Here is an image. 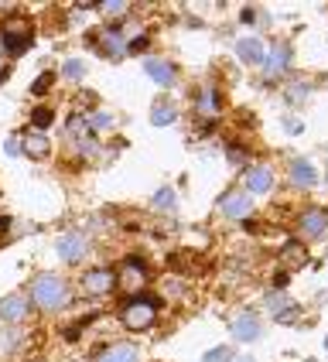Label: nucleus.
Instances as JSON below:
<instances>
[{
	"mask_svg": "<svg viewBox=\"0 0 328 362\" xmlns=\"http://www.w3.org/2000/svg\"><path fill=\"white\" fill-rule=\"evenodd\" d=\"M298 226H301V233H305L308 240H322V236L328 233V216H325V209H308V212H301Z\"/></svg>",
	"mask_w": 328,
	"mask_h": 362,
	"instance_id": "7",
	"label": "nucleus"
},
{
	"mask_svg": "<svg viewBox=\"0 0 328 362\" xmlns=\"http://www.w3.org/2000/svg\"><path fill=\"white\" fill-rule=\"evenodd\" d=\"M31 315V301L24 298V294H7V298H0V322L4 325H18L24 322Z\"/></svg>",
	"mask_w": 328,
	"mask_h": 362,
	"instance_id": "5",
	"label": "nucleus"
},
{
	"mask_svg": "<svg viewBox=\"0 0 328 362\" xmlns=\"http://www.w3.org/2000/svg\"><path fill=\"white\" fill-rule=\"evenodd\" d=\"M113 277H117V287H120V291L137 294L144 284H147V270H144V263H137L134 257H130V260H123L120 274H113Z\"/></svg>",
	"mask_w": 328,
	"mask_h": 362,
	"instance_id": "4",
	"label": "nucleus"
},
{
	"mask_svg": "<svg viewBox=\"0 0 328 362\" xmlns=\"http://www.w3.org/2000/svg\"><path fill=\"white\" fill-rule=\"evenodd\" d=\"M20 147H24V154H28V158H35V161H41V158H48V151H52V144H48V137H45V134H38V130L24 134V141H20Z\"/></svg>",
	"mask_w": 328,
	"mask_h": 362,
	"instance_id": "13",
	"label": "nucleus"
},
{
	"mask_svg": "<svg viewBox=\"0 0 328 362\" xmlns=\"http://www.w3.org/2000/svg\"><path fill=\"white\" fill-rule=\"evenodd\" d=\"M31 123L38 127V134H41V130H45V127L52 123V110H48V106H38V110L31 113Z\"/></svg>",
	"mask_w": 328,
	"mask_h": 362,
	"instance_id": "25",
	"label": "nucleus"
},
{
	"mask_svg": "<svg viewBox=\"0 0 328 362\" xmlns=\"http://www.w3.org/2000/svg\"><path fill=\"white\" fill-rule=\"evenodd\" d=\"M147 48V38H134V41H127V52H144Z\"/></svg>",
	"mask_w": 328,
	"mask_h": 362,
	"instance_id": "31",
	"label": "nucleus"
},
{
	"mask_svg": "<svg viewBox=\"0 0 328 362\" xmlns=\"http://www.w3.org/2000/svg\"><path fill=\"white\" fill-rule=\"evenodd\" d=\"M298 318H301V308H298V304H291V308H287V311H284V315H281V318H277V322L291 325V322H298Z\"/></svg>",
	"mask_w": 328,
	"mask_h": 362,
	"instance_id": "29",
	"label": "nucleus"
},
{
	"mask_svg": "<svg viewBox=\"0 0 328 362\" xmlns=\"http://www.w3.org/2000/svg\"><path fill=\"white\" fill-rule=\"evenodd\" d=\"M158 318V304L151 301V298H141V301H130L123 304L120 311V322L130 328V332H144V328H151Z\"/></svg>",
	"mask_w": 328,
	"mask_h": 362,
	"instance_id": "2",
	"label": "nucleus"
},
{
	"mask_svg": "<svg viewBox=\"0 0 328 362\" xmlns=\"http://www.w3.org/2000/svg\"><path fill=\"white\" fill-rule=\"evenodd\" d=\"M175 120H178L175 103H171V100H158V103H154V110H151V123H154V127H171Z\"/></svg>",
	"mask_w": 328,
	"mask_h": 362,
	"instance_id": "17",
	"label": "nucleus"
},
{
	"mask_svg": "<svg viewBox=\"0 0 328 362\" xmlns=\"http://www.w3.org/2000/svg\"><path fill=\"white\" fill-rule=\"evenodd\" d=\"M229 349H212V352H205V359L202 362H229Z\"/></svg>",
	"mask_w": 328,
	"mask_h": 362,
	"instance_id": "27",
	"label": "nucleus"
},
{
	"mask_svg": "<svg viewBox=\"0 0 328 362\" xmlns=\"http://www.w3.org/2000/svg\"><path fill=\"white\" fill-rule=\"evenodd\" d=\"M100 48L110 55V59H123V55H127V41H123V35L120 31H113V28L100 35Z\"/></svg>",
	"mask_w": 328,
	"mask_h": 362,
	"instance_id": "15",
	"label": "nucleus"
},
{
	"mask_svg": "<svg viewBox=\"0 0 328 362\" xmlns=\"http://www.w3.org/2000/svg\"><path fill=\"white\" fill-rule=\"evenodd\" d=\"M18 345V335H0V349H14Z\"/></svg>",
	"mask_w": 328,
	"mask_h": 362,
	"instance_id": "33",
	"label": "nucleus"
},
{
	"mask_svg": "<svg viewBox=\"0 0 328 362\" xmlns=\"http://www.w3.org/2000/svg\"><path fill=\"white\" fill-rule=\"evenodd\" d=\"M52 79H55V76H52V72H45V76H41V79L31 86V93H35V96H41V93H45V89L52 86Z\"/></svg>",
	"mask_w": 328,
	"mask_h": 362,
	"instance_id": "28",
	"label": "nucleus"
},
{
	"mask_svg": "<svg viewBox=\"0 0 328 362\" xmlns=\"http://www.w3.org/2000/svg\"><path fill=\"white\" fill-rule=\"evenodd\" d=\"M291 181H294L298 188H315L318 175H315V168H311L308 161H294L291 164Z\"/></svg>",
	"mask_w": 328,
	"mask_h": 362,
	"instance_id": "19",
	"label": "nucleus"
},
{
	"mask_svg": "<svg viewBox=\"0 0 328 362\" xmlns=\"http://www.w3.org/2000/svg\"><path fill=\"white\" fill-rule=\"evenodd\" d=\"M31 301L38 304L41 311H59L62 304L69 301V287L59 274H38L31 281Z\"/></svg>",
	"mask_w": 328,
	"mask_h": 362,
	"instance_id": "1",
	"label": "nucleus"
},
{
	"mask_svg": "<svg viewBox=\"0 0 328 362\" xmlns=\"http://www.w3.org/2000/svg\"><path fill=\"white\" fill-rule=\"evenodd\" d=\"M233 335H236L240 342H253V339L260 335V318L250 315V311L236 315V318H233Z\"/></svg>",
	"mask_w": 328,
	"mask_h": 362,
	"instance_id": "11",
	"label": "nucleus"
},
{
	"mask_svg": "<svg viewBox=\"0 0 328 362\" xmlns=\"http://www.w3.org/2000/svg\"><path fill=\"white\" fill-rule=\"evenodd\" d=\"M0 41L11 55H20L28 45H31V21L28 18H7L0 28Z\"/></svg>",
	"mask_w": 328,
	"mask_h": 362,
	"instance_id": "3",
	"label": "nucleus"
},
{
	"mask_svg": "<svg viewBox=\"0 0 328 362\" xmlns=\"http://www.w3.org/2000/svg\"><path fill=\"white\" fill-rule=\"evenodd\" d=\"M243 362H253V359H243Z\"/></svg>",
	"mask_w": 328,
	"mask_h": 362,
	"instance_id": "37",
	"label": "nucleus"
},
{
	"mask_svg": "<svg viewBox=\"0 0 328 362\" xmlns=\"http://www.w3.org/2000/svg\"><path fill=\"white\" fill-rule=\"evenodd\" d=\"M199 110H202L205 117H216V113H219V96H216L212 89H205L202 96H199Z\"/></svg>",
	"mask_w": 328,
	"mask_h": 362,
	"instance_id": "22",
	"label": "nucleus"
},
{
	"mask_svg": "<svg viewBox=\"0 0 328 362\" xmlns=\"http://www.w3.org/2000/svg\"><path fill=\"white\" fill-rule=\"evenodd\" d=\"M287 62H291V48L284 41H277V45H270V52L264 55V72L270 79H277V76H284Z\"/></svg>",
	"mask_w": 328,
	"mask_h": 362,
	"instance_id": "8",
	"label": "nucleus"
},
{
	"mask_svg": "<svg viewBox=\"0 0 328 362\" xmlns=\"http://www.w3.org/2000/svg\"><path fill=\"white\" fill-rule=\"evenodd\" d=\"M325 349H328V339H325Z\"/></svg>",
	"mask_w": 328,
	"mask_h": 362,
	"instance_id": "36",
	"label": "nucleus"
},
{
	"mask_svg": "<svg viewBox=\"0 0 328 362\" xmlns=\"http://www.w3.org/2000/svg\"><path fill=\"white\" fill-rule=\"evenodd\" d=\"M291 298H287L284 291H274V294H266V311H270V315H274V318H281V315H284L287 308H291Z\"/></svg>",
	"mask_w": 328,
	"mask_h": 362,
	"instance_id": "20",
	"label": "nucleus"
},
{
	"mask_svg": "<svg viewBox=\"0 0 328 362\" xmlns=\"http://www.w3.org/2000/svg\"><path fill=\"white\" fill-rule=\"evenodd\" d=\"M62 76H65V79H82V76H86V65H82L79 59H69L62 65Z\"/></svg>",
	"mask_w": 328,
	"mask_h": 362,
	"instance_id": "24",
	"label": "nucleus"
},
{
	"mask_svg": "<svg viewBox=\"0 0 328 362\" xmlns=\"http://www.w3.org/2000/svg\"><path fill=\"white\" fill-rule=\"evenodd\" d=\"M284 127H287V134H301V130H305L301 120H284Z\"/></svg>",
	"mask_w": 328,
	"mask_h": 362,
	"instance_id": "32",
	"label": "nucleus"
},
{
	"mask_svg": "<svg viewBox=\"0 0 328 362\" xmlns=\"http://www.w3.org/2000/svg\"><path fill=\"white\" fill-rule=\"evenodd\" d=\"M96 362H141V352L134 345H110L106 352H100Z\"/></svg>",
	"mask_w": 328,
	"mask_h": 362,
	"instance_id": "16",
	"label": "nucleus"
},
{
	"mask_svg": "<svg viewBox=\"0 0 328 362\" xmlns=\"http://www.w3.org/2000/svg\"><path fill=\"white\" fill-rule=\"evenodd\" d=\"M113 123V117L110 113H93V130H106Z\"/></svg>",
	"mask_w": 328,
	"mask_h": 362,
	"instance_id": "30",
	"label": "nucleus"
},
{
	"mask_svg": "<svg viewBox=\"0 0 328 362\" xmlns=\"http://www.w3.org/2000/svg\"><path fill=\"white\" fill-rule=\"evenodd\" d=\"M113 284H117L113 270H89V274H82V291L93 294V298H100V294H106V291H113Z\"/></svg>",
	"mask_w": 328,
	"mask_h": 362,
	"instance_id": "10",
	"label": "nucleus"
},
{
	"mask_svg": "<svg viewBox=\"0 0 328 362\" xmlns=\"http://www.w3.org/2000/svg\"><path fill=\"white\" fill-rule=\"evenodd\" d=\"M102 14H110V18H123V11H127V4H120V0H113V4H100Z\"/></svg>",
	"mask_w": 328,
	"mask_h": 362,
	"instance_id": "26",
	"label": "nucleus"
},
{
	"mask_svg": "<svg viewBox=\"0 0 328 362\" xmlns=\"http://www.w3.org/2000/svg\"><path fill=\"white\" fill-rule=\"evenodd\" d=\"M219 209H223V216H229V219H246L250 209H253V202L243 192H226L223 199H219Z\"/></svg>",
	"mask_w": 328,
	"mask_h": 362,
	"instance_id": "9",
	"label": "nucleus"
},
{
	"mask_svg": "<svg viewBox=\"0 0 328 362\" xmlns=\"http://www.w3.org/2000/svg\"><path fill=\"white\" fill-rule=\"evenodd\" d=\"M154 209H161V212H175V192H171V188H161V192L154 195Z\"/></svg>",
	"mask_w": 328,
	"mask_h": 362,
	"instance_id": "23",
	"label": "nucleus"
},
{
	"mask_svg": "<svg viewBox=\"0 0 328 362\" xmlns=\"http://www.w3.org/2000/svg\"><path fill=\"white\" fill-rule=\"evenodd\" d=\"M4 76H7V69H4V65H0V79H4Z\"/></svg>",
	"mask_w": 328,
	"mask_h": 362,
	"instance_id": "35",
	"label": "nucleus"
},
{
	"mask_svg": "<svg viewBox=\"0 0 328 362\" xmlns=\"http://www.w3.org/2000/svg\"><path fill=\"white\" fill-rule=\"evenodd\" d=\"M246 188H250L253 195H266V192L274 188V171H270V168H250V171H246Z\"/></svg>",
	"mask_w": 328,
	"mask_h": 362,
	"instance_id": "12",
	"label": "nucleus"
},
{
	"mask_svg": "<svg viewBox=\"0 0 328 362\" xmlns=\"http://www.w3.org/2000/svg\"><path fill=\"white\" fill-rule=\"evenodd\" d=\"M236 55L243 62H250V65H260L264 62V45H260V38H243L236 45Z\"/></svg>",
	"mask_w": 328,
	"mask_h": 362,
	"instance_id": "18",
	"label": "nucleus"
},
{
	"mask_svg": "<svg viewBox=\"0 0 328 362\" xmlns=\"http://www.w3.org/2000/svg\"><path fill=\"white\" fill-rule=\"evenodd\" d=\"M281 260H284L287 267H305V263H308L305 246H298V243H291V246H284V253H281Z\"/></svg>",
	"mask_w": 328,
	"mask_h": 362,
	"instance_id": "21",
	"label": "nucleus"
},
{
	"mask_svg": "<svg viewBox=\"0 0 328 362\" xmlns=\"http://www.w3.org/2000/svg\"><path fill=\"white\" fill-rule=\"evenodd\" d=\"M7 154H11V158H14V154H20V141H18V137H11V141H7Z\"/></svg>",
	"mask_w": 328,
	"mask_h": 362,
	"instance_id": "34",
	"label": "nucleus"
},
{
	"mask_svg": "<svg viewBox=\"0 0 328 362\" xmlns=\"http://www.w3.org/2000/svg\"><path fill=\"white\" fill-rule=\"evenodd\" d=\"M55 246H59V257L65 263H79L82 257H86V246H89V243H86L82 233H62Z\"/></svg>",
	"mask_w": 328,
	"mask_h": 362,
	"instance_id": "6",
	"label": "nucleus"
},
{
	"mask_svg": "<svg viewBox=\"0 0 328 362\" xmlns=\"http://www.w3.org/2000/svg\"><path fill=\"white\" fill-rule=\"evenodd\" d=\"M144 69H147V76L158 82V86H171V82H175V65H171V62L147 59L144 62Z\"/></svg>",
	"mask_w": 328,
	"mask_h": 362,
	"instance_id": "14",
	"label": "nucleus"
}]
</instances>
